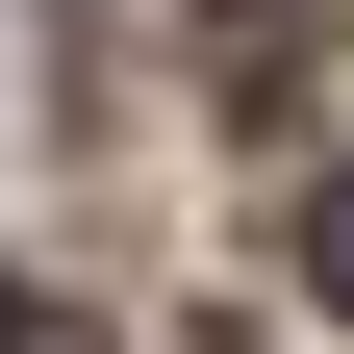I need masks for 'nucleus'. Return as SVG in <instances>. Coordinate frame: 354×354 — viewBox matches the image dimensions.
I'll return each instance as SVG.
<instances>
[{"instance_id": "nucleus-1", "label": "nucleus", "mask_w": 354, "mask_h": 354, "mask_svg": "<svg viewBox=\"0 0 354 354\" xmlns=\"http://www.w3.org/2000/svg\"><path fill=\"white\" fill-rule=\"evenodd\" d=\"M304 279H329V304H354V152H329V177H304Z\"/></svg>"}, {"instance_id": "nucleus-2", "label": "nucleus", "mask_w": 354, "mask_h": 354, "mask_svg": "<svg viewBox=\"0 0 354 354\" xmlns=\"http://www.w3.org/2000/svg\"><path fill=\"white\" fill-rule=\"evenodd\" d=\"M0 354H26V304H0Z\"/></svg>"}, {"instance_id": "nucleus-3", "label": "nucleus", "mask_w": 354, "mask_h": 354, "mask_svg": "<svg viewBox=\"0 0 354 354\" xmlns=\"http://www.w3.org/2000/svg\"><path fill=\"white\" fill-rule=\"evenodd\" d=\"M26 354H76V329H26Z\"/></svg>"}]
</instances>
